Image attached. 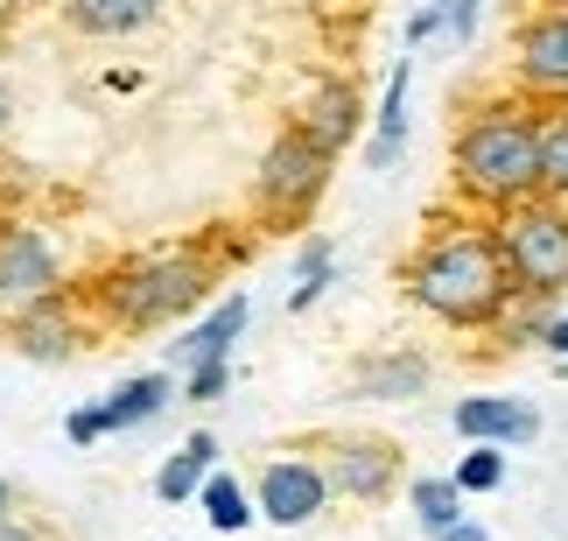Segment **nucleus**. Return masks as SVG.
I'll use <instances>...</instances> for the list:
<instances>
[{
  "label": "nucleus",
  "instance_id": "1",
  "mask_svg": "<svg viewBox=\"0 0 568 541\" xmlns=\"http://www.w3.org/2000/svg\"><path fill=\"white\" fill-rule=\"evenodd\" d=\"M407 295L449 331H491L519 302L506 253H498V226H435L407 261Z\"/></svg>",
  "mask_w": 568,
  "mask_h": 541
},
{
  "label": "nucleus",
  "instance_id": "2",
  "mask_svg": "<svg viewBox=\"0 0 568 541\" xmlns=\"http://www.w3.org/2000/svg\"><path fill=\"white\" fill-rule=\"evenodd\" d=\"M449 183L456 198L506 211L540 190V99H491L456 120L449 141Z\"/></svg>",
  "mask_w": 568,
  "mask_h": 541
},
{
  "label": "nucleus",
  "instance_id": "3",
  "mask_svg": "<svg viewBox=\"0 0 568 541\" xmlns=\"http://www.w3.org/2000/svg\"><path fill=\"white\" fill-rule=\"evenodd\" d=\"M498 253H506V274H513V295L527 302H548L568 289V204L534 190L498 211Z\"/></svg>",
  "mask_w": 568,
  "mask_h": 541
},
{
  "label": "nucleus",
  "instance_id": "4",
  "mask_svg": "<svg viewBox=\"0 0 568 541\" xmlns=\"http://www.w3.org/2000/svg\"><path fill=\"white\" fill-rule=\"evenodd\" d=\"M331 162L337 156H323V148L302 134V127L288 120L274 134V148H267V162H260V183H253V211L267 226H302L316 211V198L331 190Z\"/></svg>",
  "mask_w": 568,
  "mask_h": 541
},
{
  "label": "nucleus",
  "instance_id": "5",
  "mask_svg": "<svg viewBox=\"0 0 568 541\" xmlns=\"http://www.w3.org/2000/svg\"><path fill=\"white\" fill-rule=\"evenodd\" d=\"M310 450H316L331 492H344V500H358V507H386L393 485H400V443H393V437L337 429V437H316Z\"/></svg>",
  "mask_w": 568,
  "mask_h": 541
},
{
  "label": "nucleus",
  "instance_id": "6",
  "mask_svg": "<svg viewBox=\"0 0 568 541\" xmlns=\"http://www.w3.org/2000/svg\"><path fill=\"white\" fill-rule=\"evenodd\" d=\"M513 78L540 99H568V0L534 8L513 29Z\"/></svg>",
  "mask_w": 568,
  "mask_h": 541
},
{
  "label": "nucleus",
  "instance_id": "7",
  "mask_svg": "<svg viewBox=\"0 0 568 541\" xmlns=\"http://www.w3.org/2000/svg\"><path fill=\"white\" fill-rule=\"evenodd\" d=\"M331 507V479H323L316 458H267L260 464V513L274 528H302Z\"/></svg>",
  "mask_w": 568,
  "mask_h": 541
},
{
  "label": "nucleus",
  "instance_id": "8",
  "mask_svg": "<svg viewBox=\"0 0 568 541\" xmlns=\"http://www.w3.org/2000/svg\"><path fill=\"white\" fill-rule=\"evenodd\" d=\"M42 295H57V253L29 226H0V310L14 317Z\"/></svg>",
  "mask_w": 568,
  "mask_h": 541
},
{
  "label": "nucleus",
  "instance_id": "9",
  "mask_svg": "<svg viewBox=\"0 0 568 541\" xmlns=\"http://www.w3.org/2000/svg\"><path fill=\"white\" fill-rule=\"evenodd\" d=\"M71 338H78V310H71V295H63V289L8 317V344H14V352H29V359H63V352H71Z\"/></svg>",
  "mask_w": 568,
  "mask_h": 541
},
{
  "label": "nucleus",
  "instance_id": "10",
  "mask_svg": "<svg viewBox=\"0 0 568 541\" xmlns=\"http://www.w3.org/2000/svg\"><path fill=\"white\" fill-rule=\"evenodd\" d=\"M456 429L470 443H534L540 415L527 401H506V394H470V401H456Z\"/></svg>",
  "mask_w": 568,
  "mask_h": 541
},
{
  "label": "nucleus",
  "instance_id": "11",
  "mask_svg": "<svg viewBox=\"0 0 568 541\" xmlns=\"http://www.w3.org/2000/svg\"><path fill=\"white\" fill-rule=\"evenodd\" d=\"M295 127L310 134L323 156H337V148H352L358 141V92L344 78H331V84H316L310 92V106L295 113Z\"/></svg>",
  "mask_w": 568,
  "mask_h": 541
},
{
  "label": "nucleus",
  "instance_id": "12",
  "mask_svg": "<svg viewBox=\"0 0 568 541\" xmlns=\"http://www.w3.org/2000/svg\"><path fill=\"white\" fill-rule=\"evenodd\" d=\"M352 387H358L365 401H414V394L428 387V359H422V352H386V359H365Z\"/></svg>",
  "mask_w": 568,
  "mask_h": 541
},
{
  "label": "nucleus",
  "instance_id": "13",
  "mask_svg": "<svg viewBox=\"0 0 568 541\" xmlns=\"http://www.w3.org/2000/svg\"><path fill=\"white\" fill-rule=\"evenodd\" d=\"M162 0H63V21L78 36H134L155 21Z\"/></svg>",
  "mask_w": 568,
  "mask_h": 541
},
{
  "label": "nucleus",
  "instance_id": "14",
  "mask_svg": "<svg viewBox=\"0 0 568 541\" xmlns=\"http://www.w3.org/2000/svg\"><path fill=\"white\" fill-rule=\"evenodd\" d=\"M211 464H217V443L211 437H190L176 458H169L162 471H155V492L169 507H183V500H196V492H204V479H211Z\"/></svg>",
  "mask_w": 568,
  "mask_h": 541
},
{
  "label": "nucleus",
  "instance_id": "15",
  "mask_svg": "<svg viewBox=\"0 0 568 541\" xmlns=\"http://www.w3.org/2000/svg\"><path fill=\"white\" fill-rule=\"evenodd\" d=\"M540 190L568 204V99H540Z\"/></svg>",
  "mask_w": 568,
  "mask_h": 541
},
{
  "label": "nucleus",
  "instance_id": "16",
  "mask_svg": "<svg viewBox=\"0 0 568 541\" xmlns=\"http://www.w3.org/2000/svg\"><path fill=\"white\" fill-rule=\"evenodd\" d=\"M239 331H246V302L232 295L211 323H196V331L176 344V359H183V365H211V359H225V352H232V338H239Z\"/></svg>",
  "mask_w": 568,
  "mask_h": 541
},
{
  "label": "nucleus",
  "instance_id": "17",
  "mask_svg": "<svg viewBox=\"0 0 568 541\" xmlns=\"http://www.w3.org/2000/svg\"><path fill=\"white\" fill-rule=\"evenodd\" d=\"M169 408V373H141V380H126L113 401H105V422L113 429H134V422H148V415H162Z\"/></svg>",
  "mask_w": 568,
  "mask_h": 541
},
{
  "label": "nucleus",
  "instance_id": "18",
  "mask_svg": "<svg viewBox=\"0 0 568 541\" xmlns=\"http://www.w3.org/2000/svg\"><path fill=\"white\" fill-rule=\"evenodd\" d=\"M400 134H407V63H400V71H393V84H386L379 141H373V169H393V162H400Z\"/></svg>",
  "mask_w": 568,
  "mask_h": 541
},
{
  "label": "nucleus",
  "instance_id": "19",
  "mask_svg": "<svg viewBox=\"0 0 568 541\" xmlns=\"http://www.w3.org/2000/svg\"><path fill=\"white\" fill-rule=\"evenodd\" d=\"M414 513H422V528H456V513H464V485L456 479H414Z\"/></svg>",
  "mask_w": 568,
  "mask_h": 541
},
{
  "label": "nucleus",
  "instance_id": "20",
  "mask_svg": "<svg viewBox=\"0 0 568 541\" xmlns=\"http://www.w3.org/2000/svg\"><path fill=\"white\" fill-rule=\"evenodd\" d=\"M196 500H204L211 528H225V534H239V528H246V513H253V507H246V492H239V479H225V471H211Z\"/></svg>",
  "mask_w": 568,
  "mask_h": 541
},
{
  "label": "nucleus",
  "instance_id": "21",
  "mask_svg": "<svg viewBox=\"0 0 568 541\" xmlns=\"http://www.w3.org/2000/svg\"><path fill=\"white\" fill-rule=\"evenodd\" d=\"M498 479H506V458H498V443H491V450H470V458L456 464V485H464V492H491Z\"/></svg>",
  "mask_w": 568,
  "mask_h": 541
},
{
  "label": "nucleus",
  "instance_id": "22",
  "mask_svg": "<svg viewBox=\"0 0 568 541\" xmlns=\"http://www.w3.org/2000/svg\"><path fill=\"white\" fill-rule=\"evenodd\" d=\"M323 281H331V247H310V253H302V289L288 302H295V310H310V302L323 295Z\"/></svg>",
  "mask_w": 568,
  "mask_h": 541
},
{
  "label": "nucleus",
  "instance_id": "23",
  "mask_svg": "<svg viewBox=\"0 0 568 541\" xmlns=\"http://www.w3.org/2000/svg\"><path fill=\"white\" fill-rule=\"evenodd\" d=\"M225 380H232V365H225V359L190 365V401H217V394H225Z\"/></svg>",
  "mask_w": 568,
  "mask_h": 541
},
{
  "label": "nucleus",
  "instance_id": "24",
  "mask_svg": "<svg viewBox=\"0 0 568 541\" xmlns=\"http://www.w3.org/2000/svg\"><path fill=\"white\" fill-rule=\"evenodd\" d=\"M63 429H71V443H99V437H113V422H105V408H78V415L63 422Z\"/></svg>",
  "mask_w": 568,
  "mask_h": 541
},
{
  "label": "nucleus",
  "instance_id": "25",
  "mask_svg": "<svg viewBox=\"0 0 568 541\" xmlns=\"http://www.w3.org/2000/svg\"><path fill=\"white\" fill-rule=\"evenodd\" d=\"M443 21L456 36H470V21H477V0H443Z\"/></svg>",
  "mask_w": 568,
  "mask_h": 541
},
{
  "label": "nucleus",
  "instance_id": "26",
  "mask_svg": "<svg viewBox=\"0 0 568 541\" xmlns=\"http://www.w3.org/2000/svg\"><path fill=\"white\" fill-rule=\"evenodd\" d=\"M540 344H548V352H568V317H555L548 331H540Z\"/></svg>",
  "mask_w": 568,
  "mask_h": 541
},
{
  "label": "nucleus",
  "instance_id": "27",
  "mask_svg": "<svg viewBox=\"0 0 568 541\" xmlns=\"http://www.w3.org/2000/svg\"><path fill=\"white\" fill-rule=\"evenodd\" d=\"M0 541H42V534L29 521H0Z\"/></svg>",
  "mask_w": 568,
  "mask_h": 541
},
{
  "label": "nucleus",
  "instance_id": "28",
  "mask_svg": "<svg viewBox=\"0 0 568 541\" xmlns=\"http://www.w3.org/2000/svg\"><path fill=\"white\" fill-rule=\"evenodd\" d=\"M435 541H485V534H477V528H464V521H456V528H443V534H435Z\"/></svg>",
  "mask_w": 568,
  "mask_h": 541
},
{
  "label": "nucleus",
  "instance_id": "29",
  "mask_svg": "<svg viewBox=\"0 0 568 541\" xmlns=\"http://www.w3.org/2000/svg\"><path fill=\"white\" fill-rule=\"evenodd\" d=\"M14 120V92H8V78H0V127Z\"/></svg>",
  "mask_w": 568,
  "mask_h": 541
},
{
  "label": "nucleus",
  "instance_id": "30",
  "mask_svg": "<svg viewBox=\"0 0 568 541\" xmlns=\"http://www.w3.org/2000/svg\"><path fill=\"white\" fill-rule=\"evenodd\" d=\"M0 521H14V492H8V479H0Z\"/></svg>",
  "mask_w": 568,
  "mask_h": 541
},
{
  "label": "nucleus",
  "instance_id": "31",
  "mask_svg": "<svg viewBox=\"0 0 568 541\" xmlns=\"http://www.w3.org/2000/svg\"><path fill=\"white\" fill-rule=\"evenodd\" d=\"M8 14H14V0H0V42H8Z\"/></svg>",
  "mask_w": 568,
  "mask_h": 541
},
{
  "label": "nucleus",
  "instance_id": "32",
  "mask_svg": "<svg viewBox=\"0 0 568 541\" xmlns=\"http://www.w3.org/2000/svg\"><path fill=\"white\" fill-rule=\"evenodd\" d=\"M14 8H29V0H14Z\"/></svg>",
  "mask_w": 568,
  "mask_h": 541
}]
</instances>
